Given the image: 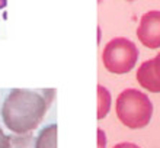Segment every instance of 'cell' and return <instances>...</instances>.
<instances>
[{
    "mask_svg": "<svg viewBox=\"0 0 160 148\" xmlns=\"http://www.w3.org/2000/svg\"><path fill=\"white\" fill-rule=\"evenodd\" d=\"M54 94V89L42 90V93L29 89H12L6 94L0 109L4 127L18 135L35 131L45 118Z\"/></svg>",
    "mask_w": 160,
    "mask_h": 148,
    "instance_id": "obj_1",
    "label": "cell"
},
{
    "mask_svg": "<svg viewBox=\"0 0 160 148\" xmlns=\"http://www.w3.org/2000/svg\"><path fill=\"white\" fill-rule=\"evenodd\" d=\"M115 110L118 119L127 128L141 129L150 123L153 105L146 93L135 89H127L118 94Z\"/></svg>",
    "mask_w": 160,
    "mask_h": 148,
    "instance_id": "obj_2",
    "label": "cell"
},
{
    "mask_svg": "<svg viewBox=\"0 0 160 148\" xmlns=\"http://www.w3.org/2000/svg\"><path fill=\"white\" fill-rule=\"evenodd\" d=\"M138 60V50L132 41L127 38H114L102 51L103 67L114 74H125L134 68Z\"/></svg>",
    "mask_w": 160,
    "mask_h": 148,
    "instance_id": "obj_3",
    "label": "cell"
},
{
    "mask_svg": "<svg viewBox=\"0 0 160 148\" xmlns=\"http://www.w3.org/2000/svg\"><path fill=\"white\" fill-rule=\"evenodd\" d=\"M137 38L150 50L160 48V10L144 13L137 28Z\"/></svg>",
    "mask_w": 160,
    "mask_h": 148,
    "instance_id": "obj_4",
    "label": "cell"
},
{
    "mask_svg": "<svg viewBox=\"0 0 160 148\" xmlns=\"http://www.w3.org/2000/svg\"><path fill=\"white\" fill-rule=\"evenodd\" d=\"M137 81L143 89L160 93V54L144 61L137 70Z\"/></svg>",
    "mask_w": 160,
    "mask_h": 148,
    "instance_id": "obj_5",
    "label": "cell"
},
{
    "mask_svg": "<svg viewBox=\"0 0 160 148\" xmlns=\"http://www.w3.org/2000/svg\"><path fill=\"white\" fill-rule=\"evenodd\" d=\"M35 148H57V125L50 123L35 136Z\"/></svg>",
    "mask_w": 160,
    "mask_h": 148,
    "instance_id": "obj_6",
    "label": "cell"
},
{
    "mask_svg": "<svg viewBox=\"0 0 160 148\" xmlns=\"http://www.w3.org/2000/svg\"><path fill=\"white\" fill-rule=\"evenodd\" d=\"M111 109V93L102 84L98 86V119L101 121L108 115Z\"/></svg>",
    "mask_w": 160,
    "mask_h": 148,
    "instance_id": "obj_7",
    "label": "cell"
},
{
    "mask_svg": "<svg viewBox=\"0 0 160 148\" xmlns=\"http://www.w3.org/2000/svg\"><path fill=\"white\" fill-rule=\"evenodd\" d=\"M9 136H10L9 148H35V138L32 134H23V135L12 134Z\"/></svg>",
    "mask_w": 160,
    "mask_h": 148,
    "instance_id": "obj_8",
    "label": "cell"
},
{
    "mask_svg": "<svg viewBox=\"0 0 160 148\" xmlns=\"http://www.w3.org/2000/svg\"><path fill=\"white\" fill-rule=\"evenodd\" d=\"M98 148H106V135L101 128H98Z\"/></svg>",
    "mask_w": 160,
    "mask_h": 148,
    "instance_id": "obj_9",
    "label": "cell"
},
{
    "mask_svg": "<svg viewBox=\"0 0 160 148\" xmlns=\"http://www.w3.org/2000/svg\"><path fill=\"white\" fill-rule=\"evenodd\" d=\"M10 145V136L6 135L4 131L0 128V148H9Z\"/></svg>",
    "mask_w": 160,
    "mask_h": 148,
    "instance_id": "obj_10",
    "label": "cell"
},
{
    "mask_svg": "<svg viewBox=\"0 0 160 148\" xmlns=\"http://www.w3.org/2000/svg\"><path fill=\"white\" fill-rule=\"evenodd\" d=\"M114 148H140V147L132 144V142H119V144H117Z\"/></svg>",
    "mask_w": 160,
    "mask_h": 148,
    "instance_id": "obj_11",
    "label": "cell"
},
{
    "mask_svg": "<svg viewBox=\"0 0 160 148\" xmlns=\"http://www.w3.org/2000/svg\"><path fill=\"white\" fill-rule=\"evenodd\" d=\"M8 6V0H0V10H3Z\"/></svg>",
    "mask_w": 160,
    "mask_h": 148,
    "instance_id": "obj_12",
    "label": "cell"
},
{
    "mask_svg": "<svg viewBox=\"0 0 160 148\" xmlns=\"http://www.w3.org/2000/svg\"><path fill=\"white\" fill-rule=\"evenodd\" d=\"M128 2H132V0H128Z\"/></svg>",
    "mask_w": 160,
    "mask_h": 148,
    "instance_id": "obj_13",
    "label": "cell"
},
{
    "mask_svg": "<svg viewBox=\"0 0 160 148\" xmlns=\"http://www.w3.org/2000/svg\"><path fill=\"white\" fill-rule=\"evenodd\" d=\"M159 54H160V52H159Z\"/></svg>",
    "mask_w": 160,
    "mask_h": 148,
    "instance_id": "obj_14",
    "label": "cell"
}]
</instances>
